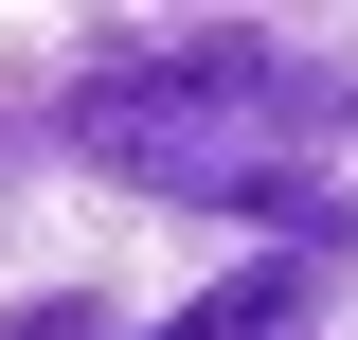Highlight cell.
Wrapping results in <instances>:
<instances>
[{"label": "cell", "instance_id": "cell-1", "mask_svg": "<svg viewBox=\"0 0 358 340\" xmlns=\"http://www.w3.org/2000/svg\"><path fill=\"white\" fill-rule=\"evenodd\" d=\"M162 340H322V251H251V269H215Z\"/></svg>", "mask_w": 358, "mask_h": 340}]
</instances>
